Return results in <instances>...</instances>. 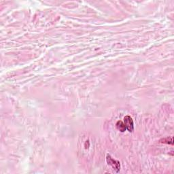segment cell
Wrapping results in <instances>:
<instances>
[{
    "label": "cell",
    "mask_w": 174,
    "mask_h": 174,
    "mask_svg": "<svg viewBox=\"0 0 174 174\" xmlns=\"http://www.w3.org/2000/svg\"><path fill=\"white\" fill-rule=\"evenodd\" d=\"M106 161L108 165L112 166V168L114 169V170H115V171H116V173H118V172L120 171V163L118 161H116V160L114 159L113 158L111 157L110 155H107L106 157Z\"/></svg>",
    "instance_id": "cell-1"
},
{
    "label": "cell",
    "mask_w": 174,
    "mask_h": 174,
    "mask_svg": "<svg viewBox=\"0 0 174 174\" xmlns=\"http://www.w3.org/2000/svg\"><path fill=\"white\" fill-rule=\"evenodd\" d=\"M124 124L126 129L129 132H133L134 130V123L132 118L129 116H126L124 118Z\"/></svg>",
    "instance_id": "cell-2"
},
{
    "label": "cell",
    "mask_w": 174,
    "mask_h": 174,
    "mask_svg": "<svg viewBox=\"0 0 174 174\" xmlns=\"http://www.w3.org/2000/svg\"><path fill=\"white\" fill-rule=\"evenodd\" d=\"M116 125L117 129H118V131H120V132L123 133V132H125V131L127 130L126 127H125V125L124 124V122H122V121L118 120V122H116Z\"/></svg>",
    "instance_id": "cell-3"
},
{
    "label": "cell",
    "mask_w": 174,
    "mask_h": 174,
    "mask_svg": "<svg viewBox=\"0 0 174 174\" xmlns=\"http://www.w3.org/2000/svg\"><path fill=\"white\" fill-rule=\"evenodd\" d=\"M161 143H168V144H173V137H167V138H165L160 140Z\"/></svg>",
    "instance_id": "cell-4"
}]
</instances>
